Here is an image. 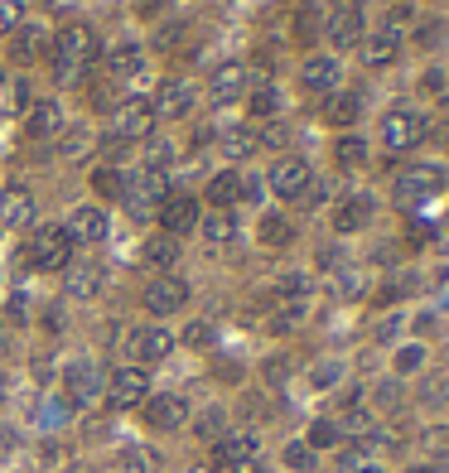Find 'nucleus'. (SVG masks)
I'll return each instance as SVG.
<instances>
[{"label":"nucleus","mask_w":449,"mask_h":473,"mask_svg":"<svg viewBox=\"0 0 449 473\" xmlns=\"http://www.w3.org/2000/svg\"><path fill=\"white\" fill-rule=\"evenodd\" d=\"M49 53H53V59H49L53 78H59V82H78L82 68H92V59H97V39H92L88 24H63L59 39L49 44Z\"/></svg>","instance_id":"f257e3e1"},{"label":"nucleus","mask_w":449,"mask_h":473,"mask_svg":"<svg viewBox=\"0 0 449 473\" xmlns=\"http://www.w3.org/2000/svg\"><path fill=\"white\" fill-rule=\"evenodd\" d=\"M435 193H444V170L440 164H411V170L397 174V189H391V199L406 213H416L420 203H430Z\"/></svg>","instance_id":"f03ea898"},{"label":"nucleus","mask_w":449,"mask_h":473,"mask_svg":"<svg viewBox=\"0 0 449 473\" xmlns=\"http://www.w3.org/2000/svg\"><path fill=\"white\" fill-rule=\"evenodd\" d=\"M73 246H78L73 232L53 222V227H39V232L30 236V246H24V261H30L34 271H63L68 261H73Z\"/></svg>","instance_id":"7ed1b4c3"},{"label":"nucleus","mask_w":449,"mask_h":473,"mask_svg":"<svg viewBox=\"0 0 449 473\" xmlns=\"http://www.w3.org/2000/svg\"><path fill=\"white\" fill-rule=\"evenodd\" d=\"M150 131H155V111H150V102H140V97H131V102H117V111H111L107 145L150 141Z\"/></svg>","instance_id":"20e7f679"},{"label":"nucleus","mask_w":449,"mask_h":473,"mask_svg":"<svg viewBox=\"0 0 449 473\" xmlns=\"http://www.w3.org/2000/svg\"><path fill=\"white\" fill-rule=\"evenodd\" d=\"M102 392H107V377H102V367H97L92 357L68 363V372H63V401H68V406L82 411V406H92Z\"/></svg>","instance_id":"39448f33"},{"label":"nucleus","mask_w":449,"mask_h":473,"mask_svg":"<svg viewBox=\"0 0 449 473\" xmlns=\"http://www.w3.org/2000/svg\"><path fill=\"white\" fill-rule=\"evenodd\" d=\"M102 396H107L111 411L145 406V401H150V377H145V367H131V363L117 367V372L107 377V392H102Z\"/></svg>","instance_id":"423d86ee"},{"label":"nucleus","mask_w":449,"mask_h":473,"mask_svg":"<svg viewBox=\"0 0 449 473\" xmlns=\"http://www.w3.org/2000/svg\"><path fill=\"white\" fill-rule=\"evenodd\" d=\"M121 203L131 208V218H155V213H160V203H164V179H160V174H150V170L126 174V184H121Z\"/></svg>","instance_id":"0eeeda50"},{"label":"nucleus","mask_w":449,"mask_h":473,"mask_svg":"<svg viewBox=\"0 0 449 473\" xmlns=\"http://www.w3.org/2000/svg\"><path fill=\"white\" fill-rule=\"evenodd\" d=\"M426 131H430L426 116H416V111H406V107H397V111H387V116H382V145L391 150V155L420 145V141H426Z\"/></svg>","instance_id":"6e6552de"},{"label":"nucleus","mask_w":449,"mask_h":473,"mask_svg":"<svg viewBox=\"0 0 449 473\" xmlns=\"http://www.w3.org/2000/svg\"><path fill=\"white\" fill-rule=\"evenodd\" d=\"M271 193L276 199H304V189L314 184V170H310V160H300V155H285V160H276L271 164Z\"/></svg>","instance_id":"1a4fd4ad"},{"label":"nucleus","mask_w":449,"mask_h":473,"mask_svg":"<svg viewBox=\"0 0 449 473\" xmlns=\"http://www.w3.org/2000/svg\"><path fill=\"white\" fill-rule=\"evenodd\" d=\"M126 353H131V367H150V363H164L174 353V333L170 329H136L126 339Z\"/></svg>","instance_id":"9d476101"},{"label":"nucleus","mask_w":449,"mask_h":473,"mask_svg":"<svg viewBox=\"0 0 449 473\" xmlns=\"http://www.w3.org/2000/svg\"><path fill=\"white\" fill-rule=\"evenodd\" d=\"M140 304H145L150 314H179L189 304V285L179 281V275H155V281L145 285V295H140Z\"/></svg>","instance_id":"9b49d317"},{"label":"nucleus","mask_w":449,"mask_h":473,"mask_svg":"<svg viewBox=\"0 0 449 473\" xmlns=\"http://www.w3.org/2000/svg\"><path fill=\"white\" fill-rule=\"evenodd\" d=\"M49 44H53V39H49L44 24H30V20H24L20 30H10V59H15L20 68L44 63V59H49Z\"/></svg>","instance_id":"f8f14e48"},{"label":"nucleus","mask_w":449,"mask_h":473,"mask_svg":"<svg viewBox=\"0 0 449 473\" xmlns=\"http://www.w3.org/2000/svg\"><path fill=\"white\" fill-rule=\"evenodd\" d=\"M199 199H189V193H164V203H160V227H164V236H184V232H193L199 227Z\"/></svg>","instance_id":"ddd939ff"},{"label":"nucleus","mask_w":449,"mask_h":473,"mask_svg":"<svg viewBox=\"0 0 449 473\" xmlns=\"http://www.w3.org/2000/svg\"><path fill=\"white\" fill-rule=\"evenodd\" d=\"M193 102H199V92H193V82L184 78H170V82H160V92H155V102H150V111H155V121H179V116H189Z\"/></svg>","instance_id":"4468645a"},{"label":"nucleus","mask_w":449,"mask_h":473,"mask_svg":"<svg viewBox=\"0 0 449 473\" xmlns=\"http://www.w3.org/2000/svg\"><path fill=\"white\" fill-rule=\"evenodd\" d=\"M251 88V73H247V63H218L213 73H208V97L213 102H237V97H247Z\"/></svg>","instance_id":"2eb2a0df"},{"label":"nucleus","mask_w":449,"mask_h":473,"mask_svg":"<svg viewBox=\"0 0 449 473\" xmlns=\"http://www.w3.org/2000/svg\"><path fill=\"white\" fill-rule=\"evenodd\" d=\"M68 232H73V242H107V232H111V218H107V208L102 203H82L73 208V218L63 222Z\"/></svg>","instance_id":"dca6fc26"},{"label":"nucleus","mask_w":449,"mask_h":473,"mask_svg":"<svg viewBox=\"0 0 449 473\" xmlns=\"http://www.w3.org/2000/svg\"><path fill=\"white\" fill-rule=\"evenodd\" d=\"M145 425L150 430H184L189 425V401L164 392V396H150L145 401Z\"/></svg>","instance_id":"f3484780"},{"label":"nucleus","mask_w":449,"mask_h":473,"mask_svg":"<svg viewBox=\"0 0 449 473\" xmlns=\"http://www.w3.org/2000/svg\"><path fill=\"white\" fill-rule=\"evenodd\" d=\"M59 131H63L59 97H44V102H34L30 111H24V135H30V141H53Z\"/></svg>","instance_id":"a211bd4d"},{"label":"nucleus","mask_w":449,"mask_h":473,"mask_svg":"<svg viewBox=\"0 0 449 473\" xmlns=\"http://www.w3.org/2000/svg\"><path fill=\"white\" fill-rule=\"evenodd\" d=\"M140 73H145V53H140V44H117L107 53V82L111 88H126V82H136Z\"/></svg>","instance_id":"6ab92c4d"},{"label":"nucleus","mask_w":449,"mask_h":473,"mask_svg":"<svg viewBox=\"0 0 449 473\" xmlns=\"http://www.w3.org/2000/svg\"><path fill=\"white\" fill-rule=\"evenodd\" d=\"M372 222V193H348V199H339V208H333V232H362Z\"/></svg>","instance_id":"aec40b11"},{"label":"nucleus","mask_w":449,"mask_h":473,"mask_svg":"<svg viewBox=\"0 0 449 473\" xmlns=\"http://www.w3.org/2000/svg\"><path fill=\"white\" fill-rule=\"evenodd\" d=\"M324 30H329V39H333L339 49L362 44V5H333Z\"/></svg>","instance_id":"412c9836"},{"label":"nucleus","mask_w":449,"mask_h":473,"mask_svg":"<svg viewBox=\"0 0 449 473\" xmlns=\"http://www.w3.org/2000/svg\"><path fill=\"white\" fill-rule=\"evenodd\" d=\"M339 78H343V68H339V59H329V53H310L304 68H300V82L310 92H333V88H339Z\"/></svg>","instance_id":"4be33fe9"},{"label":"nucleus","mask_w":449,"mask_h":473,"mask_svg":"<svg viewBox=\"0 0 449 473\" xmlns=\"http://www.w3.org/2000/svg\"><path fill=\"white\" fill-rule=\"evenodd\" d=\"M63 290L73 300H92L97 290H102V266H97V261H68L63 266Z\"/></svg>","instance_id":"5701e85b"},{"label":"nucleus","mask_w":449,"mask_h":473,"mask_svg":"<svg viewBox=\"0 0 449 473\" xmlns=\"http://www.w3.org/2000/svg\"><path fill=\"white\" fill-rule=\"evenodd\" d=\"M247 459H257V435H251V430H237V435H222V440L213 444V464H218V468L247 464Z\"/></svg>","instance_id":"b1692460"},{"label":"nucleus","mask_w":449,"mask_h":473,"mask_svg":"<svg viewBox=\"0 0 449 473\" xmlns=\"http://www.w3.org/2000/svg\"><path fill=\"white\" fill-rule=\"evenodd\" d=\"M397 53H401V34H391V30H377V34L362 39V63H368V68L397 63Z\"/></svg>","instance_id":"393cba45"},{"label":"nucleus","mask_w":449,"mask_h":473,"mask_svg":"<svg viewBox=\"0 0 449 473\" xmlns=\"http://www.w3.org/2000/svg\"><path fill=\"white\" fill-rule=\"evenodd\" d=\"M358 116H362V97L358 92H333L324 102V121H329V126H339V131H348Z\"/></svg>","instance_id":"a878e982"},{"label":"nucleus","mask_w":449,"mask_h":473,"mask_svg":"<svg viewBox=\"0 0 449 473\" xmlns=\"http://www.w3.org/2000/svg\"><path fill=\"white\" fill-rule=\"evenodd\" d=\"M237 199H242V174H237V170H222V174H213V184H208V203L228 213V208H232Z\"/></svg>","instance_id":"bb28decb"},{"label":"nucleus","mask_w":449,"mask_h":473,"mask_svg":"<svg viewBox=\"0 0 449 473\" xmlns=\"http://www.w3.org/2000/svg\"><path fill=\"white\" fill-rule=\"evenodd\" d=\"M0 222H5V227H30V222H34V199L24 189L5 193V203H0Z\"/></svg>","instance_id":"cd10ccee"},{"label":"nucleus","mask_w":449,"mask_h":473,"mask_svg":"<svg viewBox=\"0 0 449 473\" xmlns=\"http://www.w3.org/2000/svg\"><path fill=\"white\" fill-rule=\"evenodd\" d=\"M140 256H145V266H155V271H170L174 266V261H179V242H174V236H150V242L145 246H140Z\"/></svg>","instance_id":"c85d7f7f"},{"label":"nucleus","mask_w":449,"mask_h":473,"mask_svg":"<svg viewBox=\"0 0 449 473\" xmlns=\"http://www.w3.org/2000/svg\"><path fill=\"white\" fill-rule=\"evenodd\" d=\"M199 227H203V236H208V246H228L232 236H237V218L222 213V208H213L208 218H199Z\"/></svg>","instance_id":"c756f323"},{"label":"nucleus","mask_w":449,"mask_h":473,"mask_svg":"<svg viewBox=\"0 0 449 473\" xmlns=\"http://www.w3.org/2000/svg\"><path fill=\"white\" fill-rule=\"evenodd\" d=\"M222 155H228V160H251V155H257V131H251V126H237V131H222Z\"/></svg>","instance_id":"7c9ffc66"},{"label":"nucleus","mask_w":449,"mask_h":473,"mask_svg":"<svg viewBox=\"0 0 449 473\" xmlns=\"http://www.w3.org/2000/svg\"><path fill=\"white\" fill-rule=\"evenodd\" d=\"M333 160H339V170H362L368 164V141L362 135H339V145H333Z\"/></svg>","instance_id":"2f4dec72"},{"label":"nucleus","mask_w":449,"mask_h":473,"mask_svg":"<svg viewBox=\"0 0 449 473\" xmlns=\"http://www.w3.org/2000/svg\"><path fill=\"white\" fill-rule=\"evenodd\" d=\"M261 242H266V246H290V242H295V227H290L280 213H266V218H261Z\"/></svg>","instance_id":"473e14b6"},{"label":"nucleus","mask_w":449,"mask_h":473,"mask_svg":"<svg viewBox=\"0 0 449 473\" xmlns=\"http://www.w3.org/2000/svg\"><path fill=\"white\" fill-rule=\"evenodd\" d=\"M170 164H174V141H164V135H150V145H145V170L160 174V170H170Z\"/></svg>","instance_id":"72a5a7b5"},{"label":"nucleus","mask_w":449,"mask_h":473,"mask_svg":"<svg viewBox=\"0 0 449 473\" xmlns=\"http://www.w3.org/2000/svg\"><path fill=\"white\" fill-rule=\"evenodd\" d=\"M247 111H251V116H276V111H280V92L271 88V82L251 88V97H247Z\"/></svg>","instance_id":"f704fd0d"},{"label":"nucleus","mask_w":449,"mask_h":473,"mask_svg":"<svg viewBox=\"0 0 449 473\" xmlns=\"http://www.w3.org/2000/svg\"><path fill=\"white\" fill-rule=\"evenodd\" d=\"M304 310H310V300H280V310L271 319V333H290L304 319Z\"/></svg>","instance_id":"c9c22d12"},{"label":"nucleus","mask_w":449,"mask_h":473,"mask_svg":"<svg viewBox=\"0 0 449 473\" xmlns=\"http://www.w3.org/2000/svg\"><path fill=\"white\" fill-rule=\"evenodd\" d=\"M88 145H92V131L73 126V131H63V141H59V155H63V160H78V155H88Z\"/></svg>","instance_id":"e433bc0d"},{"label":"nucleus","mask_w":449,"mask_h":473,"mask_svg":"<svg viewBox=\"0 0 449 473\" xmlns=\"http://www.w3.org/2000/svg\"><path fill=\"white\" fill-rule=\"evenodd\" d=\"M121 184H126V174H121V170H111V164L92 170V189H97V193H107V199H121Z\"/></svg>","instance_id":"4c0bfd02"},{"label":"nucleus","mask_w":449,"mask_h":473,"mask_svg":"<svg viewBox=\"0 0 449 473\" xmlns=\"http://www.w3.org/2000/svg\"><path fill=\"white\" fill-rule=\"evenodd\" d=\"M339 440H343V435H339V421H314V425H310V440H304V444H310V450H333Z\"/></svg>","instance_id":"58836bf2"},{"label":"nucleus","mask_w":449,"mask_h":473,"mask_svg":"<svg viewBox=\"0 0 449 473\" xmlns=\"http://www.w3.org/2000/svg\"><path fill=\"white\" fill-rule=\"evenodd\" d=\"M285 464L295 468V473H310L314 468V450L304 440H295V444H285Z\"/></svg>","instance_id":"ea45409f"},{"label":"nucleus","mask_w":449,"mask_h":473,"mask_svg":"<svg viewBox=\"0 0 449 473\" xmlns=\"http://www.w3.org/2000/svg\"><path fill=\"white\" fill-rule=\"evenodd\" d=\"M280 300H310V275H300V271L280 275Z\"/></svg>","instance_id":"a19ab883"},{"label":"nucleus","mask_w":449,"mask_h":473,"mask_svg":"<svg viewBox=\"0 0 449 473\" xmlns=\"http://www.w3.org/2000/svg\"><path fill=\"white\" fill-rule=\"evenodd\" d=\"M24 24V0H0V34L20 30Z\"/></svg>","instance_id":"79ce46f5"},{"label":"nucleus","mask_w":449,"mask_h":473,"mask_svg":"<svg viewBox=\"0 0 449 473\" xmlns=\"http://www.w3.org/2000/svg\"><path fill=\"white\" fill-rule=\"evenodd\" d=\"M420 367H426V348H420V343H406L401 353H397V372L406 377V372H420Z\"/></svg>","instance_id":"37998d69"},{"label":"nucleus","mask_w":449,"mask_h":473,"mask_svg":"<svg viewBox=\"0 0 449 473\" xmlns=\"http://www.w3.org/2000/svg\"><path fill=\"white\" fill-rule=\"evenodd\" d=\"M368 464H372V459H368V450H362V444H348V450L339 454V468H343V473H362Z\"/></svg>","instance_id":"c03bdc74"},{"label":"nucleus","mask_w":449,"mask_h":473,"mask_svg":"<svg viewBox=\"0 0 449 473\" xmlns=\"http://www.w3.org/2000/svg\"><path fill=\"white\" fill-rule=\"evenodd\" d=\"M372 406H377V411H397V406H401V386H397V382H382V386L372 392Z\"/></svg>","instance_id":"a18cd8bd"},{"label":"nucleus","mask_w":449,"mask_h":473,"mask_svg":"<svg viewBox=\"0 0 449 473\" xmlns=\"http://www.w3.org/2000/svg\"><path fill=\"white\" fill-rule=\"evenodd\" d=\"M184 339H189V348H213L218 333H213V324H208V319H199V324H189Z\"/></svg>","instance_id":"49530a36"},{"label":"nucleus","mask_w":449,"mask_h":473,"mask_svg":"<svg viewBox=\"0 0 449 473\" xmlns=\"http://www.w3.org/2000/svg\"><path fill=\"white\" fill-rule=\"evenodd\" d=\"M88 107H97V111H117V97H111V82H97V88H88Z\"/></svg>","instance_id":"de8ad7c7"},{"label":"nucleus","mask_w":449,"mask_h":473,"mask_svg":"<svg viewBox=\"0 0 449 473\" xmlns=\"http://www.w3.org/2000/svg\"><path fill=\"white\" fill-rule=\"evenodd\" d=\"M285 141H290V131L280 126V121H271V126H266V131H257V145H271V150H280Z\"/></svg>","instance_id":"09e8293b"},{"label":"nucleus","mask_w":449,"mask_h":473,"mask_svg":"<svg viewBox=\"0 0 449 473\" xmlns=\"http://www.w3.org/2000/svg\"><path fill=\"white\" fill-rule=\"evenodd\" d=\"M444 39V24L440 20H430V24H416V44H426V49H435Z\"/></svg>","instance_id":"8fccbe9b"},{"label":"nucleus","mask_w":449,"mask_h":473,"mask_svg":"<svg viewBox=\"0 0 449 473\" xmlns=\"http://www.w3.org/2000/svg\"><path fill=\"white\" fill-rule=\"evenodd\" d=\"M68 411H73V406H68V401H44V411H39V421H44V425H63V421H68Z\"/></svg>","instance_id":"3c124183"},{"label":"nucleus","mask_w":449,"mask_h":473,"mask_svg":"<svg viewBox=\"0 0 449 473\" xmlns=\"http://www.w3.org/2000/svg\"><path fill=\"white\" fill-rule=\"evenodd\" d=\"M199 435L203 440H222V411H208L203 421H199Z\"/></svg>","instance_id":"603ef678"},{"label":"nucleus","mask_w":449,"mask_h":473,"mask_svg":"<svg viewBox=\"0 0 449 473\" xmlns=\"http://www.w3.org/2000/svg\"><path fill=\"white\" fill-rule=\"evenodd\" d=\"M319 15H314V10L310 5H304L300 10V15H295V34H300V39H314V30H319V24H314Z\"/></svg>","instance_id":"864d4df0"},{"label":"nucleus","mask_w":449,"mask_h":473,"mask_svg":"<svg viewBox=\"0 0 449 473\" xmlns=\"http://www.w3.org/2000/svg\"><path fill=\"white\" fill-rule=\"evenodd\" d=\"M339 377H343V367H339V363H319V367H314V386H333Z\"/></svg>","instance_id":"5fc2aeb1"},{"label":"nucleus","mask_w":449,"mask_h":473,"mask_svg":"<svg viewBox=\"0 0 449 473\" xmlns=\"http://www.w3.org/2000/svg\"><path fill=\"white\" fill-rule=\"evenodd\" d=\"M426 450L430 454H444L449 450V430H426Z\"/></svg>","instance_id":"6e6d98bb"},{"label":"nucleus","mask_w":449,"mask_h":473,"mask_svg":"<svg viewBox=\"0 0 449 473\" xmlns=\"http://www.w3.org/2000/svg\"><path fill=\"white\" fill-rule=\"evenodd\" d=\"M266 377H271V382H285V377H290V363H285V357H271V363H266Z\"/></svg>","instance_id":"4d7b16f0"},{"label":"nucleus","mask_w":449,"mask_h":473,"mask_svg":"<svg viewBox=\"0 0 449 473\" xmlns=\"http://www.w3.org/2000/svg\"><path fill=\"white\" fill-rule=\"evenodd\" d=\"M179 39H184V20H179V24H164V30H160V44H164V49L179 44Z\"/></svg>","instance_id":"13d9d810"},{"label":"nucleus","mask_w":449,"mask_h":473,"mask_svg":"<svg viewBox=\"0 0 449 473\" xmlns=\"http://www.w3.org/2000/svg\"><path fill=\"white\" fill-rule=\"evenodd\" d=\"M242 199H247V203H257V199H261V179L242 174Z\"/></svg>","instance_id":"bf43d9fd"},{"label":"nucleus","mask_w":449,"mask_h":473,"mask_svg":"<svg viewBox=\"0 0 449 473\" xmlns=\"http://www.w3.org/2000/svg\"><path fill=\"white\" fill-rule=\"evenodd\" d=\"M420 88H426V92H440V88H444V73H426V78H420Z\"/></svg>","instance_id":"052dcab7"},{"label":"nucleus","mask_w":449,"mask_h":473,"mask_svg":"<svg viewBox=\"0 0 449 473\" xmlns=\"http://www.w3.org/2000/svg\"><path fill=\"white\" fill-rule=\"evenodd\" d=\"M435 145H440V150H449V116L440 121V126H435Z\"/></svg>","instance_id":"680f3d73"},{"label":"nucleus","mask_w":449,"mask_h":473,"mask_svg":"<svg viewBox=\"0 0 449 473\" xmlns=\"http://www.w3.org/2000/svg\"><path fill=\"white\" fill-rule=\"evenodd\" d=\"M228 473H266V468H261V459H247V464H232Z\"/></svg>","instance_id":"e2e57ef3"},{"label":"nucleus","mask_w":449,"mask_h":473,"mask_svg":"<svg viewBox=\"0 0 449 473\" xmlns=\"http://www.w3.org/2000/svg\"><path fill=\"white\" fill-rule=\"evenodd\" d=\"M406 473H444V468H440V464H411Z\"/></svg>","instance_id":"0e129e2a"},{"label":"nucleus","mask_w":449,"mask_h":473,"mask_svg":"<svg viewBox=\"0 0 449 473\" xmlns=\"http://www.w3.org/2000/svg\"><path fill=\"white\" fill-rule=\"evenodd\" d=\"M333 5H362V0H333Z\"/></svg>","instance_id":"69168bd1"},{"label":"nucleus","mask_w":449,"mask_h":473,"mask_svg":"<svg viewBox=\"0 0 449 473\" xmlns=\"http://www.w3.org/2000/svg\"><path fill=\"white\" fill-rule=\"evenodd\" d=\"M0 401H5V392H0Z\"/></svg>","instance_id":"338daca9"},{"label":"nucleus","mask_w":449,"mask_h":473,"mask_svg":"<svg viewBox=\"0 0 449 473\" xmlns=\"http://www.w3.org/2000/svg\"><path fill=\"white\" fill-rule=\"evenodd\" d=\"M444 107H449V97H444Z\"/></svg>","instance_id":"774afa93"}]
</instances>
